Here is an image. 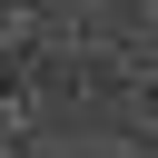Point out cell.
<instances>
[{"instance_id": "cell-1", "label": "cell", "mask_w": 158, "mask_h": 158, "mask_svg": "<svg viewBox=\"0 0 158 158\" xmlns=\"http://www.w3.org/2000/svg\"><path fill=\"white\" fill-rule=\"evenodd\" d=\"M10 118H20V89H10V79H0V128H10Z\"/></svg>"}]
</instances>
